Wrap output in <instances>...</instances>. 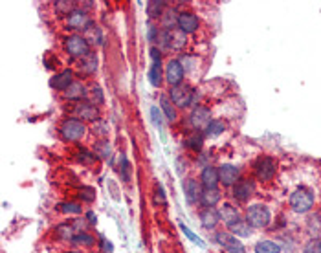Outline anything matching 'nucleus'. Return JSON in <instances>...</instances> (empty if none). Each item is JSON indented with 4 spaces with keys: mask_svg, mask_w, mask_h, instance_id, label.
<instances>
[{
    "mask_svg": "<svg viewBox=\"0 0 321 253\" xmlns=\"http://www.w3.org/2000/svg\"><path fill=\"white\" fill-rule=\"evenodd\" d=\"M76 116L81 121H95L99 118V110L97 107H94V103H79L76 107Z\"/></svg>",
    "mask_w": 321,
    "mask_h": 253,
    "instance_id": "9b49d317",
    "label": "nucleus"
},
{
    "mask_svg": "<svg viewBox=\"0 0 321 253\" xmlns=\"http://www.w3.org/2000/svg\"><path fill=\"white\" fill-rule=\"evenodd\" d=\"M149 81L152 87L162 85V64H152L149 70Z\"/></svg>",
    "mask_w": 321,
    "mask_h": 253,
    "instance_id": "c756f323",
    "label": "nucleus"
},
{
    "mask_svg": "<svg viewBox=\"0 0 321 253\" xmlns=\"http://www.w3.org/2000/svg\"><path fill=\"white\" fill-rule=\"evenodd\" d=\"M229 226V231L233 233V235H239V237H248L251 233V226L248 224V222H244V220H235V222H231V224H227Z\"/></svg>",
    "mask_w": 321,
    "mask_h": 253,
    "instance_id": "412c9836",
    "label": "nucleus"
},
{
    "mask_svg": "<svg viewBox=\"0 0 321 253\" xmlns=\"http://www.w3.org/2000/svg\"><path fill=\"white\" fill-rule=\"evenodd\" d=\"M151 118H152V121H154V125L160 126L162 123H164V119H162V114H160V110H158V107H152L151 108Z\"/></svg>",
    "mask_w": 321,
    "mask_h": 253,
    "instance_id": "ea45409f",
    "label": "nucleus"
},
{
    "mask_svg": "<svg viewBox=\"0 0 321 253\" xmlns=\"http://www.w3.org/2000/svg\"><path fill=\"white\" fill-rule=\"evenodd\" d=\"M164 4L165 2H162V0H151L149 4H147V15L151 17V18H158V17L164 15Z\"/></svg>",
    "mask_w": 321,
    "mask_h": 253,
    "instance_id": "393cba45",
    "label": "nucleus"
},
{
    "mask_svg": "<svg viewBox=\"0 0 321 253\" xmlns=\"http://www.w3.org/2000/svg\"><path fill=\"white\" fill-rule=\"evenodd\" d=\"M85 32H86V42H90V44H94V46H99V44H101L103 33H101V30H99L97 26L90 24Z\"/></svg>",
    "mask_w": 321,
    "mask_h": 253,
    "instance_id": "5701e85b",
    "label": "nucleus"
},
{
    "mask_svg": "<svg viewBox=\"0 0 321 253\" xmlns=\"http://www.w3.org/2000/svg\"><path fill=\"white\" fill-rule=\"evenodd\" d=\"M68 26L72 28H88L90 22H88V15H86L85 11H81V9H76L74 13L68 15Z\"/></svg>",
    "mask_w": 321,
    "mask_h": 253,
    "instance_id": "a211bd4d",
    "label": "nucleus"
},
{
    "mask_svg": "<svg viewBox=\"0 0 321 253\" xmlns=\"http://www.w3.org/2000/svg\"><path fill=\"white\" fill-rule=\"evenodd\" d=\"M160 18H162V26L164 28H172L174 22H178V17L174 13V9H165L164 15L160 17Z\"/></svg>",
    "mask_w": 321,
    "mask_h": 253,
    "instance_id": "7c9ffc66",
    "label": "nucleus"
},
{
    "mask_svg": "<svg viewBox=\"0 0 321 253\" xmlns=\"http://www.w3.org/2000/svg\"><path fill=\"white\" fill-rule=\"evenodd\" d=\"M255 174L259 180H270L275 174V162L272 158H261L255 165Z\"/></svg>",
    "mask_w": 321,
    "mask_h": 253,
    "instance_id": "9d476101",
    "label": "nucleus"
},
{
    "mask_svg": "<svg viewBox=\"0 0 321 253\" xmlns=\"http://www.w3.org/2000/svg\"><path fill=\"white\" fill-rule=\"evenodd\" d=\"M68 253H76V252H68Z\"/></svg>",
    "mask_w": 321,
    "mask_h": 253,
    "instance_id": "8fccbe9b",
    "label": "nucleus"
},
{
    "mask_svg": "<svg viewBox=\"0 0 321 253\" xmlns=\"http://www.w3.org/2000/svg\"><path fill=\"white\" fill-rule=\"evenodd\" d=\"M165 79L171 87H178L184 79V66H182L180 61H174L172 59L171 63L167 64V70H165Z\"/></svg>",
    "mask_w": 321,
    "mask_h": 253,
    "instance_id": "1a4fd4ad",
    "label": "nucleus"
},
{
    "mask_svg": "<svg viewBox=\"0 0 321 253\" xmlns=\"http://www.w3.org/2000/svg\"><path fill=\"white\" fill-rule=\"evenodd\" d=\"M220 200V189L219 187H206L200 195V202H202L206 207H213L217 206Z\"/></svg>",
    "mask_w": 321,
    "mask_h": 253,
    "instance_id": "dca6fc26",
    "label": "nucleus"
},
{
    "mask_svg": "<svg viewBox=\"0 0 321 253\" xmlns=\"http://www.w3.org/2000/svg\"><path fill=\"white\" fill-rule=\"evenodd\" d=\"M86 217H88V220L92 222V224H95V215L94 213H88Z\"/></svg>",
    "mask_w": 321,
    "mask_h": 253,
    "instance_id": "09e8293b",
    "label": "nucleus"
},
{
    "mask_svg": "<svg viewBox=\"0 0 321 253\" xmlns=\"http://www.w3.org/2000/svg\"><path fill=\"white\" fill-rule=\"evenodd\" d=\"M64 48H66V52L72 57H85L88 54V42H86V39L79 37V35L68 37L66 42H64Z\"/></svg>",
    "mask_w": 321,
    "mask_h": 253,
    "instance_id": "39448f33",
    "label": "nucleus"
},
{
    "mask_svg": "<svg viewBox=\"0 0 321 253\" xmlns=\"http://www.w3.org/2000/svg\"><path fill=\"white\" fill-rule=\"evenodd\" d=\"M219 217L224 222H227V224H231V222H235V220L241 218V217H239V211H237L235 207H231V206L222 207V209H220V213H219Z\"/></svg>",
    "mask_w": 321,
    "mask_h": 253,
    "instance_id": "bb28decb",
    "label": "nucleus"
},
{
    "mask_svg": "<svg viewBox=\"0 0 321 253\" xmlns=\"http://www.w3.org/2000/svg\"><path fill=\"white\" fill-rule=\"evenodd\" d=\"M92 193H94L92 189L81 191V198H85V200H88V202H90V200H94V195H92Z\"/></svg>",
    "mask_w": 321,
    "mask_h": 253,
    "instance_id": "de8ad7c7",
    "label": "nucleus"
},
{
    "mask_svg": "<svg viewBox=\"0 0 321 253\" xmlns=\"http://www.w3.org/2000/svg\"><path fill=\"white\" fill-rule=\"evenodd\" d=\"M189 121L195 128H206V126L211 123V112L208 110L206 107H195L191 116H189Z\"/></svg>",
    "mask_w": 321,
    "mask_h": 253,
    "instance_id": "6e6552de",
    "label": "nucleus"
},
{
    "mask_svg": "<svg viewBox=\"0 0 321 253\" xmlns=\"http://www.w3.org/2000/svg\"><path fill=\"white\" fill-rule=\"evenodd\" d=\"M103 101V90L101 87H97V85H94L92 87V103H101Z\"/></svg>",
    "mask_w": 321,
    "mask_h": 253,
    "instance_id": "4c0bfd02",
    "label": "nucleus"
},
{
    "mask_svg": "<svg viewBox=\"0 0 321 253\" xmlns=\"http://www.w3.org/2000/svg\"><path fill=\"white\" fill-rule=\"evenodd\" d=\"M61 211L66 215H79L81 213V206L76 204V202H66V204H61Z\"/></svg>",
    "mask_w": 321,
    "mask_h": 253,
    "instance_id": "f704fd0d",
    "label": "nucleus"
},
{
    "mask_svg": "<svg viewBox=\"0 0 321 253\" xmlns=\"http://www.w3.org/2000/svg\"><path fill=\"white\" fill-rule=\"evenodd\" d=\"M77 233H76V226L74 224H61L57 228V237L63 238V240H74Z\"/></svg>",
    "mask_w": 321,
    "mask_h": 253,
    "instance_id": "a878e982",
    "label": "nucleus"
},
{
    "mask_svg": "<svg viewBox=\"0 0 321 253\" xmlns=\"http://www.w3.org/2000/svg\"><path fill=\"white\" fill-rule=\"evenodd\" d=\"M158 44L160 48L172 50V52H180L186 46V33L180 30H169V32H160L158 35Z\"/></svg>",
    "mask_w": 321,
    "mask_h": 253,
    "instance_id": "f257e3e1",
    "label": "nucleus"
},
{
    "mask_svg": "<svg viewBox=\"0 0 321 253\" xmlns=\"http://www.w3.org/2000/svg\"><path fill=\"white\" fill-rule=\"evenodd\" d=\"M219 213L211 209V207H208V209H204L202 213H200V220H202V226L206 230H213L217 224H219Z\"/></svg>",
    "mask_w": 321,
    "mask_h": 253,
    "instance_id": "6ab92c4d",
    "label": "nucleus"
},
{
    "mask_svg": "<svg viewBox=\"0 0 321 253\" xmlns=\"http://www.w3.org/2000/svg\"><path fill=\"white\" fill-rule=\"evenodd\" d=\"M160 105H162V110L165 112L167 119H169V121H174V119H176V110H174V105L171 103V99L162 95V97H160Z\"/></svg>",
    "mask_w": 321,
    "mask_h": 253,
    "instance_id": "c85d7f7f",
    "label": "nucleus"
},
{
    "mask_svg": "<svg viewBox=\"0 0 321 253\" xmlns=\"http://www.w3.org/2000/svg\"><path fill=\"white\" fill-rule=\"evenodd\" d=\"M72 83H74V72L72 70H63L61 73H57L54 79L50 81L52 88H55V90H63V92L70 87Z\"/></svg>",
    "mask_w": 321,
    "mask_h": 253,
    "instance_id": "ddd939ff",
    "label": "nucleus"
},
{
    "mask_svg": "<svg viewBox=\"0 0 321 253\" xmlns=\"http://www.w3.org/2000/svg\"><path fill=\"white\" fill-rule=\"evenodd\" d=\"M184 189H186V198H188L189 204L196 202V200L200 198V195H202V189H200V185H198L195 180H189V182H186Z\"/></svg>",
    "mask_w": 321,
    "mask_h": 253,
    "instance_id": "aec40b11",
    "label": "nucleus"
},
{
    "mask_svg": "<svg viewBox=\"0 0 321 253\" xmlns=\"http://www.w3.org/2000/svg\"><path fill=\"white\" fill-rule=\"evenodd\" d=\"M224 123L222 121H211L209 125L206 126V134L209 136V138H215V136H219V134H222L224 132Z\"/></svg>",
    "mask_w": 321,
    "mask_h": 253,
    "instance_id": "2f4dec72",
    "label": "nucleus"
},
{
    "mask_svg": "<svg viewBox=\"0 0 321 253\" xmlns=\"http://www.w3.org/2000/svg\"><path fill=\"white\" fill-rule=\"evenodd\" d=\"M81 162H86V163H92V162H94V156H92L90 152H85V150H81Z\"/></svg>",
    "mask_w": 321,
    "mask_h": 253,
    "instance_id": "49530a36",
    "label": "nucleus"
},
{
    "mask_svg": "<svg viewBox=\"0 0 321 253\" xmlns=\"http://www.w3.org/2000/svg\"><path fill=\"white\" fill-rule=\"evenodd\" d=\"M85 94H86V90L83 88L81 83H77V81H74L70 87L64 90V97H66V99H81Z\"/></svg>",
    "mask_w": 321,
    "mask_h": 253,
    "instance_id": "b1692460",
    "label": "nucleus"
},
{
    "mask_svg": "<svg viewBox=\"0 0 321 253\" xmlns=\"http://www.w3.org/2000/svg\"><path fill=\"white\" fill-rule=\"evenodd\" d=\"M239 174H241L239 167L222 165L219 169V180L224 183V185H235V183L239 182Z\"/></svg>",
    "mask_w": 321,
    "mask_h": 253,
    "instance_id": "f8f14e48",
    "label": "nucleus"
},
{
    "mask_svg": "<svg viewBox=\"0 0 321 253\" xmlns=\"http://www.w3.org/2000/svg\"><path fill=\"white\" fill-rule=\"evenodd\" d=\"M178 26H180V32L195 33L198 30V18L191 13H182L178 15Z\"/></svg>",
    "mask_w": 321,
    "mask_h": 253,
    "instance_id": "4468645a",
    "label": "nucleus"
},
{
    "mask_svg": "<svg viewBox=\"0 0 321 253\" xmlns=\"http://www.w3.org/2000/svg\"><path fill=\"white\" fill-rule=\"evenodd\" d=\"M74 242H76V244H81V246H92L94 244V238H92V235H88V233L79 231L77 235L74 237Z\"/></svg>",
    "mask_w": 321,
    "mask_h": 253,
    "instance_id": "72a5a7b5",
    "label": "nucleus"
},
{
    "mask_svg": "<svg viewBox=\"0 0 321 253\" xmlns=\"http://www.w3.org/2000/svg\"><path fill=\"white\" fill-rule=\"evenodd\" d=\"M279 246L272 240H261L255 244V253H279Z\"/></svg>",
    "mask_w": 321,
    "mask_h": 253,
    "instance_id": "cd10ccee",
    "label": "nucleus"
},
{
    "mask_svg": "<svg viewBox=\"0 0 321 253\" xmlns=\"http://www.w3.org/2000/svg\"><path fill=\"white\" fill-rule=\"evenodd\" d=\"M97 154L101 156V158H107L110 154V145L109 143H99L97 145Z\"/></svg>",
    "mask_w": 321,
    "mask_h": 253,
    "instance_id": "79ce46f5",
    "label": "nucleus"
},
{
    "mask_svg": "<svg viewBox=\"0 0 321 253\" xmlns=\"http://www.w3.org/2000/svg\"><path fill=\"white\" fill-rule=\"evenodd\" d=\"M74 4L76 2H72V0H59V2H55V8H57V11L59 13H74L76 9H74Z\"/></svg>",
    "mask_w": 321,
    "mask_h": 253,
    "instance_id": "473e14b6",
    "label": "nucleus"
},
{
    "mask_svg": "<svg viewBox=\"0 0 321 253\" xmlns=\"http://www.w3.org/2000/svg\"><path fill=\"white\" fill-rule=\"evenodd\" d=\"M200 182H202L204 187H217V183H219V169H215V167H206L200 174Z\"/></svg>",
    "mask_w": 321,
    "mask_h": 253,
    "instance_id": "f3484780",
    "label": "nucleus"
},
{
    "mask_svg": "<svg viewBox=\"0 0 321 253\" xmlns=\"http://www.w3.org/2000/svg\"><path fill=\"white\" fill-rule=\"evenodd\" d=\"M119 169H121V178H123V180H129V160H127L125 156H121V165H119Z\"/></svg>",
    "mask_w": 321,
    "mask_h": 253,
    "instance_id": "a19ab883",
    "label": "nucleus"
},
{
    "mask_svg": "<svg viewBox=\"0 0 321 253\" xmlns=\"http://www.w3.org/2000/svg\"><path fill=\"white\" fill-rule=\"evenodd\" d=\"M156 202L165 204V195H164V187H162V185H158L156 187Z\"/></svg>",
    "mask_w": 321,
    "mask_h": 253,
    "instance_id": "a18cd8bd",
    "label": "nucleus"
},
{
    "mask_svg": "<svg viewBox=\"0 0 321 253\" xmlns=\"http://www.w3.org/2000/svg\"><path fill=\"white\" fill-rule=\"evenodd\" d=\"M246 222L253 226V228H264L268 226V222H270V211H268L266 206H251L248 209V213H246Z\"/></svg>",
    "mask_w": 321,
    "mask_h": 253,
    "instance_id": "20e7f679",
    "label": "nucleus"
},
{
    "mask_svg": "<svg viewBox=\"0 0 321 253\" xmlns=\"http://www.w3.org/2000/svg\"><path fill=\"white\" fill-rule=\"evenodd\" d=\"M85 130L86 128L83 125V121H79L77 118H70L66 119L63 126H61V136L68 142H77L85 136Z\"/></svg>",
    "mask_w": 321,
    "mask_h": 253,
    "instance_id": "7ed1b4c3",
    "label": "nucleus"
},
{
    "mask_svg": "<svg viewBox=\"0 0 321 253\" xmlns=\"http://www.w3.org/2000/svg\"><path fill=\"white\" fill-rule=\"evenodd\" d=\"M290 204H292V209L296 213H306V211H310L314 206L312 191H308L306 187L296 189L292 193V197H290Z\"/></svg>",
    "mask_w": 321,
    "mask_h": 253,
    "instance_id": "f03ea898",
    "label": "nucleus"
},
{
    "mask_svg": "<svg viewBox=\"0 0 321 253\" xmlns=\"http://www.w3.org/2000/svg\"><path fill=\"white\" fill-rule=\"evenodd\" d=\"M253 191H255V187H253L251 182H237L233 185V197L237 200H241V202H246L253 195Z\"/></svg>",
    "mask_w": 321,
    "mask_h": 253,
    "instance_id": "2eb2a0df",
    "label": "nucleus"
},
{
    "mask_svg": "<svg viewBox=\"0 0 321 253\" xmlns=\"http://www.w3.org/2000/svg\"><path fill=\"white\" fill-rule=\"evenodd\" d=\"M171 101L176 107H189L193 101V90L189 87L178 85V87L171 88Z\"/></svg>",
    "mask_w": 321,
    "mask_h": 253,
    "instance_id": "0eeeda50",
    "label": "nucleus"
},
{
    "mask_svg": "<svg viewBox=\"0 0 321 253\" xmlns=\"http://www.w3.org/2000/svg\"><path fill=\"white\" fill-rule=\"evenodd\" d=\"M202 142H204V136L196 134V136H193V138L189 140L188 145H189V147H193V149H196V150H200V147H202Z\"/></svg>",
    "mask_w": 321,
    "mask_h": 253,
    "instance_id": "58836bf2",
    "label": "nucleus"
},
{
    "mask_svg": "<svg viewBox=\"0 0 321 253\" xmlns=\"http://www.w3.org/2000/svg\"><path fill=\"white\" fill-rule=\"evenodd\" d=\"M151 57H152V64H160V61H162V54L158 52V48L151 50Z\"/></svg>",
    "mask_w": 321,
    "mask_h": 253,
    "instance_id": "c03bdc74",
    "label": "nucleus"
},
{
    "mask_svg": "<svg viewBox=\"0 0 321 253\" xmlns=\"http://www.w3.org/2000/svg\"><path fill=\"white\" fill-rule=\"evenodd\" d=\"M79 68L83 73H94L97 70V57L94 54H86L83 59H81V63H79Z\"/></svg>",
    "mask_w": 321,
    "mask_h": 253,
    "instance_id": "4be33fe9",
    "label": "nucleus"
},
{
    "mask_svg": "<svg viewBox=\"0 0 321 253\" xmlns=\"http://www.w3.org/2000/svg\"><path fill=\"white\" fill-rule=\"evenodd\" d=\"M180 228H182V231H184V235H186V237H188L189 240H191V242H195L196 246H204L202 240H200V238L196 237V235H195V233H193V231H189L188 228L184 226V224H180Z\"/></svg>",
    "mask_w": 321,
    "mask_h": 253,
    "instance_id": "e433bc0d",
    "label": "nucleus"
},
{
    "mask_svg": "<svg viewBox=\"0 0 321 253\" xmlns=\"http://www.w3.org/2000/svg\"><path fill=\"white\" fill-rule=\"evenodd\" d=\"M217 242H219L222 248H226L229 253H244V246L241 244V240L235 238L233 233H226V231H220L215 235Z\"/></svg>",
    "mask_w": 321,
    "mask_h": 253,
    "instance_id": "423d86ee",
    "label": "nucleus"
},
{
    "mask_svg": "<svg viewBox=\"0 0 321 253\" xmlns=\"http://www.w3.org/2000/svg\"><path fill=\"white\" fill-rule=\"evenodd\" d=\"M101 253H112V250H114V246H112V242H110L109 238L101 237Z\"/></svg>",
    "mask_w": 321,
    "mask_h": 253,
    "instance_id": "37998d69",
    "label": "nucleus"
},
{
    "mask_svg": "<svg viewBox=\"0 0 321 253\" xmlns=\"http://www.w3.org/2000/svg\"><path fill=\"white\" fill-rule=\"evenodd\" d=\"M303 253H321V238H314L306 244Z\"/></svg>",
    "mask_w": 321,
    "mask_h": 253,
    "instance_id": "c9c22d12",
    "label": "nucleus"
}]
</instances>
